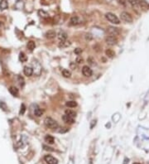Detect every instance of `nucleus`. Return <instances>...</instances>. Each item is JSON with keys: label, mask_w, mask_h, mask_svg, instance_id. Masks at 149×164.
Instances as JSON below:
<instances>
[{"label": "nucleus", "mask_w": 149, "mask_h": 164, "mask_svg": "<svg viewBox=\"0 0 149 164\" xmlns=\"http://www.w3.org/2000/svg\"><path fill=\"white\" fill-rule=\"evenodd\" d=\"M44 123L46 127L49 128L51 129H56L58 128V123L55 120V119L50 118V117H46L45 119Z\"/></svg>", "instance_id": "1"}, {"label": "nucleus", "mask_w": 149, "mask_h": 164, "mask_svg": "<svg viewBox=\"0 0 149 164\" xmlns=\"http://www.w3.org/2000/svg\"><path fill=\"white\" fill-rule=\"evenodd\" d=\"M105 18L108 19V21L113 23V24H119L120 23L119 18H118L117 16L113 13H107L106 14H105Z\"/></svg>", "instance_id": "2"}, {"label": "nucleus", "mask_w": 149, "mask_h": 164, "mask_svg": "<svg viewBox=\"0 0 149 164\" xmlns=\"http://www.w3.org/2000/svg\"><path fill=\"white\" fill-rule=\"evenodd\" d=\"M120 18L125 22H133L132 15L129 13H128V12H123V13H121Z\"/></svg>", "instance_id": "3"}, {"label": "nucleus", "mask_w": 149, "mask_h": 164, "mask_svg": "<svg viewBox=\"0 0 149 164\" xmlns=\"http://www.w3.org/2000/svg\"><path fill=\"white\" fill-rule=\"evenodd\" d=\"M107 33L109 34V36H113V37H116V36L119 35L120 31L119 28H117L115 27H108V28L106 30Z\"/></svg>", "instance_id": "4"}, {"label": "nucleus", "mask_w": 149, "mask_h": 164, "mask_svg": "<svg viewBox=\"0 0 149 164\" xmlns=\"http://www.w3.org/2000/svg\"><path fill=\"white\" fill-rule=\"evenodd\" d=\"M32 66H33V72H35V74L39 75L42 72V66L40 65V63H39L37 60H33L32 61Z\"/></svg>", "instance_id": "5"}, {"label": "nucleus", "mask_w": 149, "mask_h": 164, "mask_svg": "<svg viewBox=\"0 0 149 164\" xmlns=\"http://www.w3.org/2000/svg\"><path fill=\"white\" fill-rule=\"evenodd\" d=\"M105 42L109 46H114L118 42V39L116 37H113V36H108V37L105 38Z\"/></svg>", "instance_id": "6"}, {"label": "nucleus", "mask_w": 149, "mask_h": 164, "mask_svg": "<svg viewBox=\"0 0 149 164\" xmlns=\"http://www.w3.org/2000/svg\"><path fill=\"white\" fill-rule=\"evenodd\" d=\"M82 74H83L85 77H90L93 74V71L90 69V67H89L88 66H85L82 68Z\"/></svg>", "instance_id": "7"}, {"label": "nucleus", "mask_w": 149, "mask_h": 164, "mask_svg": "<svg viewBox=\"0 0 149 164\" xmlns=\"http://www.w3.org/2000/svg\"><path fill=\"white\" fill-rule=\"evenodd\" d=\"M45 162L47 164H57L58 163V160L56 158H55L54 157L51 155H46L44 158Z\"/></svg>", "instance_id": "8"}, {"label": "nucleus", "mask_w": 149, "mask_h": 164, "mask_svg": "<svg viewBox=\"0 0 149 164\" xmlns=\"http://www.w3.org/2000/svg\"><path fill=\"white\" fill-rule=\"evenodd\" d=\"M138 5L140 7V9L143 12H147L149 9V3L147 1H145V0H141V1H139Z\"/></svg>", "instance_id": "9"}, {"label": "nucleus", "mask_w": 149, "mask_h": 164, "mask_svg": "<svg viewBox=\"0 0 149 164\" xmlns=\"http://www.w3.org/2000/svg\"><path fill=\"white\" fill-rule=\"evenodd\" d=\"M62 119H63V121L65 123H68V124H73V123L76 122L74 121V118H72V117H70V116L66 115V114L62 116Z\"/></svg>", "instance_id": "10"}, {"label": "nucleus", "mask_w": 149, "mask_h": 164, "mask_svg": "<svg viewBox=\"0 0 149 164\" xmlns=\"http://www.w3.org/2000/svg\"><path fill=\"white\" fill-rule=\"evenodd\" d=\"M80 18L78 17V16H73V17L70 18V24L72 26H76L80 23Z\"/></svg>", "instance_id": "11"}, {"label": "nucleus", "mask_w": 149, "mask_h": 164, "mask_svg": "<svg viewBox=\"0 0 149 164\" xmlns=\"http://www.w3.org/2000/svg\"><path fill=\"white\" fill-rule=\"evenodd\" d=\"M23 73L26 75V76H31L33 74V69L30 66H25L24 69H23Z\"/></svg>", "instance_id": "12"}, {"label": "nucleus", "mask_w": 149, "mask_h": 164, "mask_svg": "<svg viewBox=\"0 0 149 164\" xmlns=\"http://www.w3.org/2000/svg\"><path fill=\"white\" fill-rule=\"evenodd\" d=\"M57 37L60 41H65L67 40V34L64 31H60L57 34Z\"/></svg>", "instance_id": "13"}, {"label": "nucleus", "mask_w": 149, "mask_h": 164, "mask_svg": "<svg viewBox=\"0 0 149 164\" xmlns=\"http://www.w3.org/2000/svg\"><path fill=\"white\" fill-rule=\"evenodd\" d=\"M56 33L55 31L53 30H50L48 32H46V37L49 39V40H52V39H54L55 37H56Z\"/></svg>", "instance_id": "14"}, {"label": "nucleus", "mask_w": 149, "mask_h": 164, "mask_svg": "<svg viewBox=\"0 0 149 164\" xmlns=\"http://www.w3.org/2000/svg\"><path fill=\"white\" fill-rule=\"evenodd\" d=\"M70 42L67 41V40H65V41H60V42L58 43V46L60 47V48H66V47H68L70 46Z\"/></svg>", "instance_id": "15"}, {"label": "nucleus", "mask_w": 149, "mask_h": 164, "mask_svg": "<svg viewBox=\"0 0 149 164\" xmlns=\"http://www.w3.org/2000/svg\"><path fill=\"white\" fill-rule=\"evenodd\" d=\"M9 7V3L7 0H1L0 1V9L1 10H5Z\"/></svg>", "instance_id": "16"}, {"label": "nucleus", "mask_w": 149, "mask_h": 164, "mask_svg": "<svg viewBox=\"0 0 149 164\" xmlns=\"http://www.w3.org/2000/svg\"><path fill=\"white\" fill-rule=\"evenodd\" d=\"M9 92L12 95H13V96H17V95H18V90L14 86H11L9 88Z\"/></svg>", "instance_id": "17"}, {"label": "nucleus", "mask_w": 149, "mask_h": 164, "mask_svg": "<svg viewBox=\"0 0 149 164\" xmlns=\"http://www.w3.org/2000/svg\"><path fill=\"white\" fill-rule=\"evenodd\" d=\"M45 141L48 143V144H53L54 142H55V139L51 135H46L45 137Z\"/></svg>", "instance_id": "18"}, {"label": "nucleus", "mask_w": 149, "mask_h": 164, "mask_svg": "<svg viewBox=\"0 0 149 164\" xmlns=\"http://www.w3.org/2000/svg\"><path fill=\"white\" fill-rule=\"evenodd\" d=\"M27 49H29L30 51H33L35 49V47H36V44L33 41H29L27 44Z\"/></svg>", "instance_id": "19"}, {"label": "nucleus", "mask_w": 149, "mask_h": 164, "mask_svg": "<svg viewBox=\"0 0 149 164\" xmlns=\"http://www.w3.org/2000/svg\"><path fill=\"white\" fill-rule=\"evenodd\" d=\"M105 54H106V56L109 58H113L115 56V52L111 49H108V50L105 51Z\"/></svg>", "instance_id": "20"}, {"label": "nucleus", "mask_w": 149, "mask_h": 164, "mask_svg": "<svg viewBox=\"0 0 149 164\" xmlns=\"http://www.w3.org/2000/svg\"><path fill=\"white\" fill-rule=\"evenodd\" d=\"M38 15L40 16L41 18H46L49 17V14L46 13V12H45L44 10H42V9H40L38 11Z\"/></svg>", "instance_id": "21"}, {"label": "nucleus", "mask_w": 149, "mask_h": 164, "mask_svg": "<svg viewBox=\"0 0 149 164\" xmlns=\"http://www.w3.org/2000/svg\"><path fill=\"white\" fill-rule=\"evenodd\" d=\"M62 75L65 78H70V76H71V72H70L69 70L64 69L63 71H62Z\"/></svg>", "instance_id": "22"}, {"label": "nucleus", "mask_w": 149, "mask_h": 164, "mask_svg": "<svg viewBox=\"0 0 149 164\" xmlns=\"http://www.w3.org/2000/svg\"><path fill=\"white\" fill-rule=\"evenodd\" d=\"M19 61H22V62H25V61H27V57L26 56L25 53L21 52L20 54H19Z\"/></svg>", "instance_id": "23"}, {"label": "nucleus", "mask_w": 149, "mask_h": 164, "mask_svg": "<svg viewBox=\"0 0 149 164\" xmlns=\"http://www.w3.org/2000/svg\"><path fill=\"white\" fill-rule=\"evenodd\" d=\"M120 118H121L120 114L119 113H116V114H114L112 116V120L114 122V123H118V122L119 121Z\"/></svg>", "instance_id": "24"}, {"label": "nucleus", "mask_w": 149, "mask_h": 164, "mask_svg": "<svg viewBox=\"0 0 149 164\" xmlns=\"http://www.w3.org/2000/svg\"><path fill=\"white\" fill-rule=\"evenodd\" d=\"M65 105L67 106V107H69V108H74V107L77 106V103L74 101V100H71V101L66 102Z\"/></svg>", "instance_id": "25"}, {"label": "nucleus", "mask_w": 149, "mask_h": 164, "mask_svg": "<svg viewBox=\"0 0 149 164\" xmlns=\"http://www.w3.org/2000/svg\"><path fill=\"white\" fill-rule=\"evenodd\" d=\"M65 114L66 115H69V116H70V117H72V118H74L76 116V112L71 110H65Z\"/></svg>", "instance_id": "26"}, {"label": "nucleus", "mask_w": 149, "mask_h": 164, "mask_svg": "<svg viewBox=\"0 0 149 164\" xmlns=\"http://www.w3.org/2000/svg\"><path fill=\"white\" fill-rule=\"evenodd\" d=\"M43 113H44V111H43L41 109H36L34 111V114L37 116V117H40V116H42L43 114Z\"/></svg>", "instance_id": "27"}, {"label": "nucleus", "mask_w": 149, "mask_h": 164, "mask_svg": "<svg viewBox=\"0 0 149 164\" xmlns=\"http://www.w3.org/2000/svg\"><path fill=\"white\" fill-rule=\"evenodd\" d=\"M128 1L133 7H137L138 5V3H139L138 0H128Z\"/></svg>", "instance_id": "28"}, {"label": "nucleus", "mask_w": 149, "mask_h": 164, "mask_svg": "<svg viewBox=\"0 0 149 164\" xmlns=\"http://www.w3.org/2000/svg\"><path fill=\"white\" fill-rule=\"evenodd\" d=\"M25 111H26V106H25L24 104H22V105H21V109H20V112H19V114L22 115V114H23L25 113Z\"/></svg>", "instance_id": "29"}, {"label": "nucleus", "mask_w": 149, "mask_h": 164, "mask_svg": "<svg viewBox=\"0 0 149 164\" xmlns=\"http://www.w3.org/2000/svg\"><path fill=\"white\" fill-rule=\"evenodd\" d=\"M18 81H19V84H20V85L21 86L24 85V80H23V78L22 76H20V75H18Z\"/></svg>", "instance_id": "30"}, {"label": "nucleus", "mask_w": 149, "mask_h": 164, "mask_svg": "<svg viewBox=\"0 0 149 164\" xmlns=\"http://www.w3.org/2000/svg\"><path fill=\"white\" fill-rule=\"evenodd\" d=\"M85 39H86V41H91L93 39V36L90 33H87L85 35Z\"/></svg>", "instance_id": "31"}, {"label": "nucleus", "mask_w": 149, "mask_h": 164, "mask_svg": "<svg viewBox=\"0 0 149 164\" xmlns=\"http://www.w3.org/2000/svg\"><path fill=\"white\" fill-rule=\"evenodd\" d=\"M88 62H89V65H92V66H95V61L92 57H89L88 59Z\"/></svg>", "instance_id": "32"}, {"label": "nucleus", "mask_w": 149, "mask_h": 164, "mask_svg": "<svg viewBox=\"0 0 149 164\" xmlns=\"http://www.w3.org/2000/svg\"><path fill=\"white\" fill-rule=\"evenodd\" d=\"M0 106H1V108L3 110H7V105L4 103V102H1L0 103Z\"/></svg>", "instance_id": "33"}, {"label": "nucleus", "mask_w": 149, "mask_h": 164, "mask_svg": "<svg viewBox=\"0 0 149 164\" xmlns=\"http://www.w3.org/2000/svg\"><path fill=\"white\" fill-rule=\"evenodd\" d=\"M76 61L78 64H81V63H83L84 60H83V58H82V57H78L76 58Z\"/></svg>", "instance_id": "34"}, {"label": "nucleus", "mask_w": 149, "mask_h": 164, "mask_svg": "<svg viewBox=\"0 0 149 164\" xmlns=\"http://www.w3.org/2000/svg\"><path fill=\"white\" fill-rule=\"evenodd\" d=\"M81 52H82V49L81 48H76V49H74V53H76V55H80Z\"/></svg>", "instance_id": "35"}, {"label": "nucleus", "mask_w": 149, "mask_h": 164, "mask_svg": "<svg viewBox=\"0 0 149 164\" xmlns=\"http://www.w3.org/2000/svg\"><path fill=\"white\" fill-rule=\"evenodd\" d=\"M96 120H92L91 123H90V129H93L94 126H95L96 125Z\"/></svg>", "instance_id": "36"}, {"label": "nucleus", "mask_w": 149, "mask_h": 164, "mask_svg": "<svg viewBox=\"0 0 149 164\" xmlns=\"http://www.w3.org/2000/svg\"><path fill=\"white\" fill-rule=\"evenodd\" d=\"M43 147H44V149H45V150H49V151H54L53 149H52V147H47V146H43Z\"/></svg>", "instance_id": "37"}, {"label": "nucleus", "mask_w": 149, "mask_h": 164, "mask_svg": "<svg viewBox=\"0 0 149 164\" xmlns=\"http://www.w3.org/2000/svg\"><path fill=\"white\" fill-rule=\"evenodd\" d=\"M1 27H2V23L0 22V29H1Z\"/></svg>", "instance_id": "38"}, {"label": "nucleus", "mask_w": 149, "mask_h": 164, "mask_svg": "<svg viewBox=\"0 0 149 164\" xmlns=\"http://www.w3.org/2000/svg\"><path fill=\"white\" fill-rule=\"evenodd\" d=\"M133 164H141V163H138V162H135V163H133Z\"/></svg>", "instance_id": "39"}]
</instances>
